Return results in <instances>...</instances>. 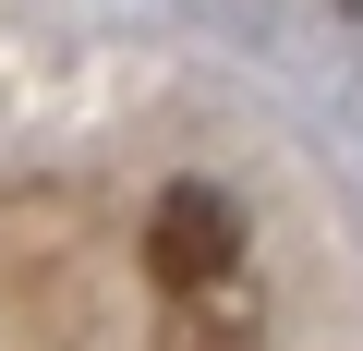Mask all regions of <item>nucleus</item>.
I'll return each mask as SVG.
<instances>
[{
	"instance_id": "f03ea898",
	"label": "nucleus",
	"mask_w": 363,
	"mask_h": 351,
	"mask_svg": "<svg viewBox=\"0 0 363 351\" xmlns=\"http://www.w3.org/2000/svg\"><path fill=\"white\" fill-rule=\"evenodd\" d=\"M169 339H182V351H255V339H267V315H255V279H218V291H194Z\"/></svg>"
},
{
	"instance_id": "f257e3e1",
	"label": "nucleus",
	"mask_w": 363,
	"mask_h": 351,
	"mask_svg": "<svg viewBox=\"0 0 363 351\" xmlns=\"http://www.w3.org/2000/svg\"><path fill=\"white\" fill-rule=\"evenodd\" d=\"M145 279H157L169 303L242 279V206H230L218 182H169V194L145 206Z\"/></svg>"
},
{
	"instance_id": "7ed1b4c3",
	"label": "nucleus",
	"mask_w": 363,
	"mask_h": 351,
	"mask_svg": "<svg viewBox=\"0 0 363 351\" xmlns=\"http://www.w3.org/2000/svg\"><path fill=\"white\" fill-rule=\"evenodd\" d=\"M339 13H363V0H339Z\"/></svg>"
}]
</instances>
